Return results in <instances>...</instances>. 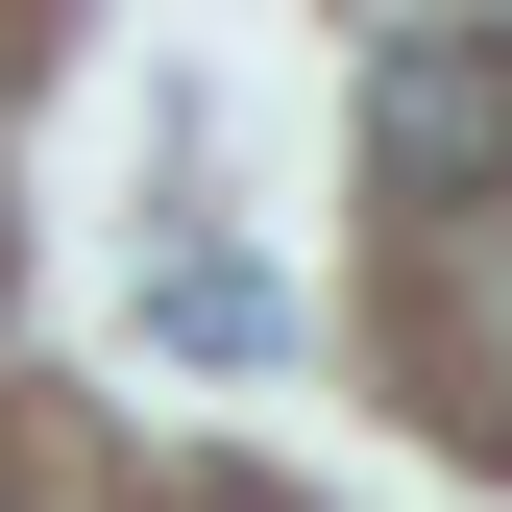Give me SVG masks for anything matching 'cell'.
<instances>
[{"instance_id":"2","label":"cell","mask_w":512,"mask_h":512,"mask_svg":"<svg viewBox=\"0 0 512 512\" xmlns=\"http://www.w3.org/2000/svg\"><path fill=\"white\" fill-rule=\"evenodd\" d=\"M147 342L171 366H269V269H147Z\"/></svg>"},{"instance_id":"3","label":"cell","mask_w":512,"mask_h":512,"mask_svg":"<svg viewBox=\"0 0 512 512\" xmlns=\"http://www.w3.org/2000/svg\"><path fill=\"white\" fill-rule=\"evenodd\" d=\"M220 512H244V488H220Z\"/></svg>"},{"instance_id":"1","label":"cell","mask_w":512,"mask_h":512,"mask_svg":"<svg viewBox=\"0 0 512 512\" xmlns=\"http://www.w3.org/2000/svg\"><path fill=\"white\" fill-rule=\"evenodd\" d=\"M366 171L439 220L512 171V25H391V74H366Z\"/></svg>"}]
</instances>
